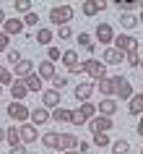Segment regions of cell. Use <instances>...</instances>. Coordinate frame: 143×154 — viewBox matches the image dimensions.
Instances as JSON below:
<instances>
[{
	"mask_svg": "<svg viewBox=\"0 0 143 154\" xmlns=\"http://www.w3.org/2000/svg\"><path fill=\"white\" fill-rule=\"evenodd\" d=\"M60 105H63L60 91H55V89H44V91H42V107H47V110H57Z\"/></svg>",
	"mask_w": 143,
	"mask_h": 154,
	"instance_id": "cell-8",
	"label": "cell"
},
{
	"mask_svg": "<svg viewBox=\"0 0 143 154\" xmlns=\"http://www.w3.org/2000/svg\"><path fill=\"white\" fill-rule=\"evenodd\" d=\"M13 8H16V13H21V16H29V13H31V3H29V0H16Z\"/></svg>",
	"mask_w": 143,
	"mask_h": 154,
	"instance_id": "cell-34",
	"label": "cell"
},
{
	"mask_svg": "<svg viewBox=\"0 0 143 154\" xmlns=\"http://www.w3.org/2000/svg\"><path fill=\"white\" fill-rule=\"evenodd\" d=\"M130 152V144H127L125 138H117V141H112V154H127Z\"/></svg>",
	"mask_w": 143,
	"mask_h": 154,
	"instance_id": "cell-32",
	"label": "cell"
},
{
	"mask_svg": "<svg viewBox=\"0 0 143 154\" xmlns=\"http://www.w3.org/2000/svg\"><path fill=\"white\" fill-rule=\"evenodd\" d=\"M94 84H76V89H73V94H76V99H78L81 105H83V102H88V99H91V94H94Z\"/></svg>",
	"mask_w": 143,
	"mask_h": 154,
	"instance_id": "cell-17",
	"label": "cell"
},
{
	"mask_svg": "<svg viewBox=\"0 0 143 154\" xmlns=\"http://www.w3.org/2000/svg\"><path fill=\"white\" fill-rule=\"evenodd\" d=\"M141 154H143V149H141Z\"/></svg>",
	"mask_w": 143,
	"mask_h": 154,
	"instance_id": "cell-54",
	"label": "cell"
},
{
	"mask_svg": "<svg viewBox=\"0 0 143 154\" xmlns=\"http://www.w3.org/2000/svg\"><path fill=\"white\" fill-rule=\"evenodd\" d=\"M96 110H99V115H104V118H112V115L117 112V102H115V97H102V102L96 105Z\"/></svg>",
	"mask_w": 143,
	"mask_h": 154,
	"instance_id": "cell-15",
	"label": "cell"
},
{
	"mask_svg": "<svg viewBox=\"0 0 143 154\" xmlns=\"http://www.w3.org/2000/svg\"><path fill=\"white\" fill-rule=\"evenodd\" d=\"M47 60H63V52H60V47H49V52H47Z\"/></svg>",
	"mask_w": 143,
	"mask_h": 154,
	"instance_id": "cell-41",
	"label": "cell"
},
{
	"mask_svg": "<svg viewBox=\"0 0 143 154\" xmlns=\"http://www.w3.org/2000/svg\"><path fill=\"white\" fill-rule=\"evenodd\" d=\"M115 47H117L122 55H130V52H138V50H141V39H135L133 34H117V37H115Z\"/></svg>",
	"mask_w": 143,
	"mask_h": 154,
	"instance_id": "cell-3",
	"label": "cell"
},
{
	"mask_svg": "<svg viewBox=\"0 0 143 154\" xmlns=\"http://www.w3.org/2000/svg\"><path fill=\"white\" fill-rule=\"evenodd\" d=\"M5 141H8V146L21 144V131H18V125H8L5 128Z\"/></svg>",
	"mask_w": 143,
	"mask_h": 154,
	"instance_id": "cell-25",
	"label": "cell"
},
{
	"mask_svg": "<svg viewBox=\"0 0 143 154\" xmlns=\"http://www.w3.org/2000/svg\"><path fill=\"white\" fill-rule=\"evenodd\" d=\"M102 60H104L107 65H120V63H125V55H122L117 47H104Z\"/></svg>",
	"mask_w": 143,
	"mask_h": 154,
	"instance_id": "cell-13",
	"label": "cell"
},
{
	"mask_svg": "<svg viewBox=\"0 0 143 154\" xmlns=\"http://www.w3.org/2000/svg\"><path fill=\"white\" fill-rule=\"evenodd\" d=\"M96 39L102 42L104 47H109L112 42H115V29H112V24H107V21H102V24L96 26Z\"/></svg>",
	"mask_w": 143,
	"mask_h": 154,
	"instance_id": "cell-7",
	"label": "cell"
},
{
	"mask_svg": "<svg viewBox=\"0 0 143 154\" xmlns=\"http://www.w3.org/2000/svg\"><path fill=\"white\" fill-rule=\"evenodd\" d=\"M91 146H112L109 133H94V141H91Z\"/></svg>",
	"mask_w": 143,
	"mask_h": 154,
	"instance_id": "cell-35",
	"label": "cell"
},
{
	"mask_svg": "<svg viewBox=\"0 0 143 154\" xmlns=\"http://www.w3.org/2000/svg\"><path fill=\"white\" fill-rule=\"evenodd\" d=\"M5 55H8V63H21V60H24V57H21V52H18V50H8V52H5Z\"/></svg>",
	"mask_w": 143,
	"mask_h": 154,
	"instance_id": "cell-40",
	"label": "cell"
},
{
	"mask_svg": "<svg viewBox=\"0 0 143 154\" xmlns=\"http://www.w3.org/2000/svg\"><path fill=\"white\" fill-rule=\"evenodd\" d=\"M81 71L86 73V76H91L94 81H102V79H107V63H104V60H96V57H88V60H83V63H81Z\"/></svg>",
	"mask_w": 143,
	"mask_h": 154,
	"instance_id": "cell-2",
	"label": "cell"
},
{
	"mask_svg": "<svg viewBox=\"0 0 143 154\" xmlns=\"http://www.w3.org/2000/svg\"><path fill=\"white\" fill-rule=\"evenodd\" d=\"M0 141H5V128H0Z\"/></svg>",
	"mask_w": 143,
	"mask_h": 154,
	"instance_id": "cell-48",
	"label": "cell"
},
{
	"mask_svg": "<svg viewBox=\"0 0 143 154\" xmlns=\"http://www.w3.org/2000/svg\"><path fill=\"white\" fill-rule=\"evenodd\" d=\"M70 125H86V118H83V115H81V110H73Z\"/></svg>",
	"mask_w": 143,
	"mask_h": 154,
	"instance_id": "cell-38",
	"label": "cell"
},
{
	"mask_svg": "<svg viewBox=\"0 0 143 154\" xmlns=\"http://www.w3.org/2000/svg\"><path fill=\"white\" fill-rule=\"evenodd\" d=\"M5 112H8L10 120H16V123H26L31 118V110H29L24 102H10V105L5 107Z\"/></svg>",
	"mask_w": 143,
	"mask_h": 154,
	"instance_id": "cell-5",
	"label": "cell"
},
{
	"mask_svg": "<svg viewBox=\"0 0 143 154\" xmlns=\"http://www.w3.org/2000/svg\"><path fill=\"white\" fill-rule=\"evenodd\" d=\"M60 149H63V152L78 149V138L73 136V133H60Z\"/></svg>",
	"mask_w": 143,
	"mask_h": 154,
	"instance_id": "cell-22",
	"label": "cell"
},
{
	"mask_svg": "<svg viewBox=\"0 0 143 154\" xmlns=\"http://www.w3.org/2000/svg\"><path fill=\"white\" fill-rule=\"evenodd\" d=\"M138 21L143 24V5H141V13H138Z\"/></svg>",
	"mask_w": 143,
	"mask_h": 154,
	"instance_id": "cell-49",
	"label": "cell"
},
{
	"mask_svg": "<svg viewBox=\"0 0 143 154\" xmlns=\"http://www.w3.org/2000/svg\"><path fill=\"white\" fill-rule=\"evenodd\" d=\"M52 120V112H49L47 107H34L31 110V118H29V123H31V125H47V123Z\"/></svg>",
	"mask_w": 143,
	"mask_h": 154,
	"instance_id": "cell-9",
	"label": "cell"
},
{
	"mask_svg": "<svg viewBox=\"0 0 143 154\" xmlns=\"http://www.w3.org/2000/svg\"><path fill=\"white\" fill-rule=\"evenodd\" d=\"M16 81V76H13V71H8L5 65H0V86H5L8 84V89H10V84Z\"/></svg>",
	"mask_w": 143,
	"mask_h": 154,
	"instance_id": "cell-31",
	"label": "cell"
},
{
	"mask_svg": "<svg viewBox=\"0 0 143 154\" xmlns=\"http://www.w3.org/2000/svg\"><path fill=\"white\" fill-rule=\"evenodd\" d=\"M68 84H70L68 76H55V79H52V89H55V91H63Z\"/></svg>",
	"mask_w": 143,
	"mask_h": 154,
	"instance_id": "cell-36",
	"label": "cell"
},
{
	"mask_svg": "<svg viewBox=\"0 0 143 154\" xmlns=\"http://www.w3.org/2000/svg\"><path fill=\"white\" fill-rule=\"evenodd\" d=\"M34 39L39 42V45H44V47H52L55 32H52V29H47V26H39V29H37V37H34Z\"/></svg>",
	"mask_w": 143,
	"mask_h": 154,
	"instance_id": "cell-20",
	"label": "cell"
},
{
	"mask_svg": "<svg viewBox=\"0 0 143 154\" xmlns=\"http://www.w3.org/2000/svg\"><path fill=\"white\" fill-rule=\"evenodd\" d=\"M78 110H81V115L86 118V123H88V120H94V118H96V112H99V110H96V105H91V102H83V105H81Z\"/></svg>",
	"mask_w": 143,
	"mask_h": 154,
	"instance_id": "cell-29",
	"label": "cell"
},
{
	"mask_svg": "<svg viewBox=\"0 0 143 154\" xmlns=\"http://www.w3.org/2000/svg\"><path fill=\"white\" fill-rule=\"evenodd\" d=\"M34 73V60H21V63H16L13 65V76H16V79H29V76H31Z\"/></svg>",
	"mask_w": 143,
	"mask_h": 154,
	"instance_id": "cell-14",
	"label": "cell"
},
{
	"mask_svg": "<svg viewBox=\"0 0 143 154\" xmlns=\"http://www.w3.org/2000/svg\"><path fill=\"white\" fill-rule=\"evenodd\" d=\"M115 5H117V8H120V13H133L135 8H141L143 3H133V0H117Z\"/></svg>",
	"mask_w": 143,
	"mask_h": 154,
	"instance_id": "cell-30",
	"label": "cell"
},
{
	"mask_svg": "<svg viewBox=\"0 0 143 154\" xmlns=\"http://www.w3.org/2000/svg\"><path fill=\"white\" fill-rule=\"evenodd\" d=\"M24 18H8V21H5V26H3V32L8 34V37H16V34H24Z\"/></svg>",
	"mask_w": 143,
	"mask_h": 154,
	"instance_id": "cell-18",
	"label": "cell"
},
{
	"mask_svg": "<svg viewBox=\"0 0 143 154\" xmlns=\"http://www.w3.org/2000/svg\"><path fill=\"white\" fill-rule=\"evenodd\" d=\"M63 154H81V152H78V149H73V152H63Z\"/></svg>",
	"mask_w": 143,
	"mask_h": 154,
	"instance_id": "cell-50",
	"label": "cell"
},
{
	"mask_svg": "<svg viewBox=\"0 0 143 154\" xmlns=\"http://www.w3.org/2000/svg\"><path fill=\"white\" fill-rule=\"evenodd\" d=\"M107 8V3L104 0H86L83 5H81V11H83V16H88V18H94L99 11H104Z\"/></svg>",
	"mask_w": 143,
	"mask_h": 154,
	"instance_id": "cell-16",
	"label": "cell"
},
{
	"mask_svg": "<svg viewBox=\"0 0 143 154\" xmlns=\"http://www.w3.org/2000/svg\"><path fill=\"white\" fill-rule=\"evenodd\" d=\"M127 112H130V115H143V91H141V94H133V97H130Z\"/></svg>",
	"mask_w": 143,
	"mask_h": 154,
	"instance_id": "cell-24",
	"label": "cell"
},
{
	"mask_svg": "<svg viewBox=\"0 0 143 154\" xmlns=\"http://www.w3.org/2000/svg\"><path fill=\"white\" fill-rule=\"evenodd\" d=\"M135 131H138V136L143 138V118H141V123H138V125H135Z\"/></svg>",
	"mask_w": 143,
	"mask_h": 154,
	"instance_id": "cell-47",
	"label": "cell"
},
{
	"mask_svg": "<svg viewBox=\"0 0 143 154\" xmlns=\"http://www.w3.org/2000/svg\"><path fill=\"white\" fill-rule=\"evenodd\" d=\"M141 47H143V39H141Z\"/></svg>",
	"mask_w": 143,
	"mask_h": 154,
	"instance_id": "cell-53",
	"label": "cell"
},
{
	"mask_svg": "<svg viewBox=\"0 0 143 154\" xmlns=\"http://www.w3.org/2000/svg\"><path fill=\"white\" fill-rule=\"evenodd\" d=\"M73 118V110H68V107H57V110H52V123H70Z\"/></svg>",
	"mask_w": 143,
	"mask_h": 154,
	"instance_id": "cell-23",
	"label": "cell"
},
{
	"mask_svg": "<svg viewBox=\"0 0 143 154\" xmlns=\"http://www.w3.org/2000/svg\"><path fill=\"white\" fill-rule=\"evenodd\" d=\"M91 133H109L112 128H115V123H112V118H104V115H96L94 120H88L86 125Z\"/></svg>",
	"mask_w": 143,
	"mask_h": 154,
	"instance_id": "cell-6",
	"label": "cell"
},
{
	"mask_svg": "<svg viewBox=\"0 0 143 154\" xmlns=\"http://www.w3.org/2000/svg\"><path fill=\"white\" fill-rule=\"evenodd\" d=\"M42 146H47V149H60V133H55V131L42 133Z\"/></svg>",
	"mask_w": 143,
	"mask_h": 154,
	"instance_id": "cell-21",
	"label": "cell"
},
{
	"mask_svg": "<svg viewBox=\"0 0 143 154\" xmlns=\"http://www.w3.org/2000/svg\"><path fill=\"white\" fill-rule=\"evenodd\" d=\"M57 37H60V39H70L73 29H70V26H60V29H57Z\"/></svg>",
	"mask_w": 143,
	"mask_h": 154,
	"instance_id": "cell-43",
	"label": "cell"
},
{
	"mask_svg": "<svg viewBox=\"0 0 143 154\" xmlns=\"http://www.w3.org/2000/svg\"><path fill=\"white\" fill-rule=\"evenodd\" d=\"M125 63L130 65V68H141V50H138V52H130V55H125Z\"/></svg>",
	"mask_w": 143,
	"mask_h": 154,
	"instance_id": "cell-37",
	"label": "cell"
},
{
	"mask_svg": "<svg viewBox=\"0 0 143 154\" xmlns=\"http://www.w3.org/2000/svg\"><path fill=\"white\" fill-rule=\"evenodd\" d=\"M88 149H91V144H86V141H78V152H81V154H86Z\"/></svg>",
	"mask_w": 143,
	"mask_h": 154,
	"instance_id": "cell-45",
	"label": "cell"
},
{
	"mask_svg": "<svg viewBox=\"0 0 143 154\" xmlns=\"http://www.w3.org/2000/svg\"><path fill=\"white\" fill-rule=\"evenodd\" d=\"M78 42H81V47H86L88 52H94V50H96L94 39H91V34H86V32H81V34H78Z\"/></svg>",
	"mask_w": 143,
	"mask_h": 154,
	"instance_id": "cell-33",
	"label": "cell"
},
{
	"mask_svg": "<svg viewBox=\"0 0 143 154\" xmlns=\"http://www.w3.org/2000/svg\"><path fill=\"white\" fill-rule=\"evenodd\" d=\"M5 21H8V16H5V11L0 8V29H3V26H5Z\"/></svg>",
	"mask_w": 143,
	"mask_h": 154,
	"instance_id": "cell-46",
	"label": "cell"
},
{
	"mask_svg": "<svg viewBox=\"0 0 143 154\" xmlns=\"http://www.w3.org/2000/svg\"><path fill=\"white\" fill-rule=\"evenodd\" d=\"M24 81H26V89H29V91H42V79H39V73H37V71H34L29 79H24Z\"/></svg>",
	"mask_w": 143,
	"mask_h": 154,
	"instance_id": "cell-28",
	"label": "cell"
},
{
	"mask_svg": "<svg viewBox=\"0 0 143 154\" xmlns=\"http://www.w3.org/2000/svg\"><path fill=\"white\" fill-rule=\"evenodd\" d=\"M0 97H3V86H0Z\"/></svg>",
	"mask_w": 143,
	"mask_h": 154,
	"instance_id": "cell-51",
	"label": "cell"
},
{
	"mask_svg": "<svg viewBox=\"0 0 143 154\" xmlns=\"http://www.w3.org/2000/svg\"><path fill=\"white\" fill-rule=\"evenodd\" d=\"M141 65H143V57H141Z\"/></svg>",
	"mask_w": 143,
	"mask_h": 154,
	"instance_id": "cell-52",
	"label": "cell"
},
{
	"mask_svg": "<svg viewBox=\"0 0 143 154\" xmlns=\"http://www.w3.org/2000/svg\"><path fill=\"white\" fill-rule=\"evenodd\" d=\"M8 154H26V146L24 144H18V146H10V152Z\"/></svg>",
	"mask_w": 143,
	"mask_h": 154,
	"instance_id": "cell-44",
	"label": "cell"
},
{
	"mask_svg": "<svg viewBox=\"0 0 143 154\" xmlns=\"http://www.w3.org/2000/svg\"><path fill=\"white\" fill-rule=\"evenodd\" d=\"M24 26H39V16L31 11L29 16H24Z\"/></svg>",
	"mask_w": 143,
	"mask_h": 154,
	"instance_id": "cell-39",
	"label": "cell"
},
{
	"mask_svg": "<svg viewBox=\"0 0 143 154\" xmlns=\"http://www.w3.org/2000/svg\"><path fill=\"white\" fill-rule=\"evenodd\" d=\"M120 24H122V29H135L141 21H138V16H133V13H120Z\"/></svg>",
	"mask_w": 143,
	"mask_h": 154,
	"instance_id": "cell-27",
	"label": "cell"
},
{
	"mask_svg": "<svg viewBox=\"0 0 143 154\" xmlns=\"http://www.w3.org/2000/svg\"><path fill=\"white\" fill-rule=\"evenodd\" d=\"M18 131H21V144H34V141L39 138V128L31 125V123H21Z\"/></svg>",
	"mask_w": 143,
	"mask_h": 154,
	"instance_id": "cell-10",
	"label": "cell"
},
{
	"mask_svg": "<svg viewBox=\"0 0 143 154\" xmlns=\"http://www.w3.org/2000/svg\"><path fill=\"white\" fill-rule=\"evenodd\" d=\"M96 89L102 91V97H115V84H112L109 76L102 79V81H96Z\"/></svg>",
	"mask_w": 143,
	"mask_h": 154,
	"instance_id": "cell-26",
	"label": "cell"
},
{
	"mask_svg": "<svg viewBox=\"0 0 143 154\" xmlns=\"http://www.w3.org/2000/svg\"><path fill=\"white\" fill-rule=\"evenodd\" d=\"M29 94H31V91L26 89V81H24V79H16V81L10 84V97H13V102H24Z\"/></svg>",
	"mask_w": 143,
	"mask_h": 154,
	"instance_id": "cell-11",
	"label": "cell"
},
{
	"mask_svg": "<svg viewBox=\"0 0 143 154\" xmlns=\"http://www.w3.org/2000/svg\"><path fill=\"white\" fill-rule=\"evenodd\" d=\"M73 5H55V8H49V24H55L57 29L60 26H70L73 21Z\"/></svg>",
	"mask_w": 143,
	"mask_h": 154,
	"instance_id": "cell-1",
	"label": "cell"
},
{
	"mask_svg": "<svg viewBox=\"0 0 143 154\" xmlns=\"http://www.w3.org/2000/svg\"><path fill=\"white\" fill-rule=\"evenodd\" d=\"M37 73H39L42 81H52V79L57 76V73H55V63H52V60H42V63H39V71H37Z\"/></svg>",
	"mask_w": 143,
	"mask_h": 154,
	"instance_id": "cell-19",
	"label": "cell"
},
{
	"mask_svg": "<svg viewBox=\"0 0 143 154\" xmlns=\"http://www.w3.org/2000/svg\"><path fill=\"white\" fill-rule=\"evenodd\" d=\"M8 42H10V37L0 29V52H8Z\"/></svg>",
	"mask_w": 143,
	"mask_h": 154,
	"instance_id": "cell-42",
	"label": "cell"
},
{
	"mask_svg": "<svg viewBox=\"0 0 143 154\" xmlns=\"http://www.w3.org/2000/svg\"><path fill=\"white\" fill-rule=\"evenodd\" d=\"M63 65H65L70 73H83V71H81L78 52H76V50H65V52H63Z\"/></svg>",
	"mask_w": 143,
	"mask_h": 154,
	"instance_id": "cell-12",
	"label": "cell"
},
{
	"mask_svg": "<svg viewBox=\"0 0 143 154\" xmlns=\"http://www.w3.org/2000/svg\"><path fill=\"white\" fill-rule=\"evenodd\" d=\"M112 84H115V97L130 102V97H133V84H130V79H125V76H112Z\"/></svg>",
	"mask_w": 143,
	"mask_h": 154,
	"instance_id": "cell-4",
	"label": "cell"
}]
</instances>
